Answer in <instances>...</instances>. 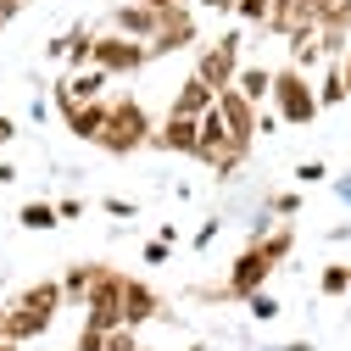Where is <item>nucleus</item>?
<instances>
[{
  "instance_id": "1",
  "label": "nucleus",
  "mask_w": 351,
  "mask_h": 351,
  "mask_svg": "<svg viewBox=\"0 0 351 351\" xmlns=\"http://www.w3.org/2000/svg\"><path fill=\"white\" fill-rule=\"evenodd\" d=\"M295 251V223H279L268 240H245L240 245V256L229 262V279L217 285V290H195L201 301H251L256 290H268V279L279 274V262Z\"/></svg>"
},
{
  "instance_id": "2",
  "label": "nucleus",
  "mask_w": 351,
  "mask_h": 351,
  "mask_svg": "<svg viewBox=\"0 0 351 351\" xmlns=\"http://www.w3.org/2000/svg\"><path fill=\"white\" fill-rule=\"evenodd\" d=\"M62 301H67L62 279H39V285L17 290V295H12V306H6V313H0V318H6V340H17V346L39 340V335H45V329L56 324Z\"/></svg>"
},
{
  "instance_id": "3",
  "label": "nucleus",
  "mask_w": 351,
  "mask_h": 351,
  "mask_svg": "<svg viewBox=\"0 0 351 351\" xmlns=\"http://www.w3.org/2000/svg\"><path fill=\"white\" fill-rule=\"evenodd\" d=\"M156 140V123H151V112L134 101V95H117L112 101V117H106V128H101V151L106 156H134V151H145Z\"/></svg>"
},
{
  "instance_id": "4",
  "label": "nucleus",
  "mask_w": 351,
  "mask_h": 351,
  "mask_svg": "<svg viewBox=\"0 0 351 351\" xmlns=\"http://www.w3.org/2000/svg\"><path fill=\"white\" fill-rule=\"evenodd\" d=\"M274 112H279V123H285V128H306V123L324 112V106H318V84L306 78L295 62L274 73Z\"/></svg>"
},
{
  "instance_id": "5",
  "label": "nucleus",
  "mask_w": 351,
  "mask_h": 351,
  "mask_svg": "<svg viewBox=\"0 0 351 351\" xmlns=\"http://www.w3.org/2000/svg\"><path fill=\"white\" fill-rule=\"evenodd\" d=\"M240 67H245V34H240V28L217 34L212 45L195 51V78H206L212 90H234V84H240Z\"/></svg>"
},
{
  "instance_id": "6",
  "label": "nucleus",
  "mask_w": 351,
  "mask_h": 351,
  "mask_svg": "<svg viewBox=\"0 0 351 351\" xmlns=\"http://www.w3.org/2000/svg\"><path fill=\"white\" fill-rule=\"evenodd\" d=\"M123 285H128V274H117V268H106V262H101L95 290L84 295V324H90V329H101V335L123 329Z\"/></svg>"
},
{
  "instance_id": "7",
  "label": "nucleus",
  "mask_w": 351,
  "mask_h": 351,
  "mask_svg": "<svg viewBox=\"0 0 351 351\" xmlns=\"http://www.w3.org/2000/svg\"><path fill=\"white\" fill-rule=\"evenodd\" d=\"M318 6L324 0H274V17H268V34L290 39V51L318 39Z\"/></svg>"
},
{
  "instance_id": "8",
  "label": "nucleus",
  "mask_w": 351,
  "mask_h": 351,
  "mask_svg": "<svg viewBox=\"0 0 351 351\" xmlns=\"http://www.w3.org/2000/svg\"><path fill=\"white\" fill-rule=\"evenodd\" d=\"M201 39V23H195V6H167L162 12V28L151 39V56H173V51H190Z\"/></svg>"
},
{
  "instance_id": "9",
  "label": "nucleus",
  "mask_w": 351,
  "mask_h": 351,
  "mask_svg": "<svg viewBox=\"0 0 351 351\" xmlns=\"http://www.w3.org/2000/svg\"><path fill=\"white\" fill-rule=\"evenodd\" d=\"M151 62V45H140V39H123V34H101L95 39V67L101 73H140Z\"/></svg>"
},
{
  "instance_id": "10",
  "label": "nucleus",
  "mask_w": 351,
  "mask_h": 351,
  "mask_svg": "<svg viewBox=\"0 0 351 351\" xmlns=\"http://www.w3.org/2000/svg\"><path fill=\"white\" fill-rule=\"evenodd\" d=\"M151 151H167V156H195V151H201V117H179V112H167V117L156 123Z\"/></svg>"
},
{
  "instance_id": "11",
  "label": "nucleus",
  "mask_w": 351,
  "mask_h": 351,
  "mask_svg": "<svg viewBox=\"0 0 351 351\" xmlns=\"http://www.w3.org/2000/svg\"><path fill=\"white\" fill-rule=\"evenodd\" d=\"M217 112H223V123L234 128V140L251 151V140L262 134V106H256V101H245L240 90H217Z\"/></svg>"
},
{
  "instance_id": "12",
  "label": "nucleus",
  "mask_w": 351,
  "mask_h": 351,
  "mask_svg": "<svg viewBox=\"0 0 351 351\" xmlns=\"http://www.w3.org/2000/svg\"><path fill=\"white\" fill-rule=\"evenodd\" d=\"M156 28H162V12L140 6V0H123V6H112V34H123V39H140V45H151Z\"/></svg>"
},
{
  "instance_id": "13",
  "label": "nucleus",
  "mask_w": 351,
  "mask_h": 351,
  "mask_svg": "<svg viewBox=\"0 0 351 351\" xmlns=\"http://www.w3.org/2000/svg\"><path fill=\"white\" fill-rule=\"evenodd\" d=\"M151 318H162V295L145 279L128 274V285H123V329H145Z\"/></svg>"
},
{
  "instance_id": "14",
  "label": "nucleus",
  "mask_w": 351,
  "mask_h": 351,
  "mask_svg": "<svg viewBox=\"0 0 351 351\" xmlns=\"http://www.w3.org/2000/svg\"><path fill=\"white\" fill-rule=\"evenodd\" d=\"M106 117H112V101H84V106H73L62 123H67V134L73 140H101V128H106Z\"/></svg>"
},
{
  "instance_id": "15",
  "label": "nucleus",
  "mask_w": 351,
  "mask_h": 351,
  "mask_svg": "<svg viewBox=\"0 0 351 351\" xmlns=\"http://www.w3.org/2000/svg\"><path fill=\"white\" fill-rule=\"evenodd\" d=\"M212 106H217V90H212L206 78H195V73H190V78L179 84V95H173V106H167V112H179V117H206Z\"/></svg>"
},
{
  "instance_id": "16",
  "label": "nucleus",
  "mask_w": 351,
  "mask_h": 351,
  "mask_svg": "<svg viewBox=\"0 0 351 351\" xmlns=\"http://www.w3.org/2000/svg\"><path fill=\"white\" fill-rule=\"evenodd\" d=\"M234 90H240L245 101H256V106H268V101H274V67H256V62H245Z\"/></svg>"
},
{
  "instance_id": "17",
  "label": "nucleus",
  "mask_w": 351,
  "mask_h": 351,
  "mask_svg": "<svg viewBox=\"0 0 351 351\" xmlns=\"http://www.w3.org/2000/svg\"><path fill=\"white\" fill-rule=\"evenodd\" d=\"M62 84H67V95H73V101L84 106V101H106V84H112V73L90 67V73H67Z\"/></svg>"
},
{
  "instance_id": "18",
  "label": "nucleus",
  "mask_w": 351,
  "mask_h": 351,
  "mask_svg": "<svg viewBox=\"0 0 351 351\" xmlns=\"http://www.w3.org/2000/svg\"><path fill=\"white\" fill-rule=\"evenodd\" d=\"M351 95V84H346V67L340 62H324V78H318V106L329 112V106H340Z\"/></svg>"
},
{
  "instance_id": "19",
  "label": "nucleus",
  "mask_w": 351,
  "mask_h": 351,
  "mask_svg": "<svg viewBox=\"0 0 351 351\" xmlns=\"http://www.w3.org/2000/svg\"><path fill=\"white\" fill-rule=\"evenodd\" d=\"M95 279H101V262H78V268H67V274H62L67 301H78V306H84V295L95 290Z\"/></svg>"
},
{
  "instance_id": "20",
  "label": "nucleus",
  "mask_w": 351,
  "mask_h": 351,
  "mask_svg": "<svg viewBox=\"0 0 351 351\" xmlns=\"http://www.w3.org/2000/svg\"><path fill=\"white\" fill-rule=\"evenodd\" d=\"M17 223H23V229H56L62 212H56V201H28V206L17 212Z\"/></svg>"
},
{
  "instance_id": "21",
  "label": "nucleus",
  "mask_w": 351,
  "mask_h": 351,
  "mask_svg": "<svg viewBox=\"0 0 351 351\" xmlns=\"http://www.w3.org/2000/svg\"><path fill=\"white\" fill-rule=\"evenodd\" d=\"M318 28L351 39V0H324V6H318Z\"/></svg>"
},
{
  "instance_id": "22",
  "label": "nucleus",
  "mask_w": 351,
  "mask_h": 351,
  "mask_svg": "<svg viewBox=\"0 0 351 351\" xmlns=\"http://www.w3.org/2000/svg\"><path fill=\"white\" fill-rule=\"evenodd\" d=\"M318 295H351V262H329V268L318 274Z\"/></svg>"
},
{
  "instance_id": "23",
  "label": "nucleus",
  "mask_w": 351,
  "mask_h": 351,
  "mask_svg": "<svg viewBox=\"0 0 351 351\" xmlns=\"http://www.w3.org/2000/svg\"><path fill=\"white\" fill-rule=\"evenodd\" d=\"M234 17H240V23H256V28H268L274 0H234Z\"/></svg>"
},
{
  "instance_id": "24",
  "label": "nucleus",
  "mask_w": 351,
  "mask_h": 351,
  "mask_svg": "<svg viewBox=\"0 0 351 351\" xmlns=\"http://www.w3.org/2000/svg\"><path fill=\"white\" fill-rule=\"evenodd\" d=\"M268 212L279 217V223H295V217H301V195L295 190H279V195H268Z\"/></svg>"
},
{
  "instance_id": "25",
  "label": "nucleus",
  "mask_w": 351,
  "mask_h": 351,
  "mask_svg": "<svg viewBox=\"0 0 351 351\" xmlns=\"http://www.w3.org/2000/svg\"><path fill=\"white\" fill-rule=\"evenodd\" d=\"M173 240H179V234H173V229H162V234H156V240H145V251H140V256H145V262H151V268H162V262H167V256H173Z\"/></svg>"
},
{
  "instance_id": "26",
  "label": "nucleus",
  "mask_w": 351,
  "mask_h": 351,
  "mask_svg": "<svg viewBox=\"0 0 351 351\" xmlns=\"http://www.w3.org/2000/svg\"><path fill=\"white\" fill-rule=\"evenodd\" d=\"M245 306H251V318H256V324H274V318H279V301H274L268 290H256Z\"/></svg>"
},
{
  "instance_id": "27",
  "label": "nucleus",
  "mask_w": 351,
  "mask_h": 351,
  "mask_svg": "<svg viewBox=\"0 0 351 351\" xmlns=\"http://www.w3.org/2000/svg\"><path fill=\"white\" fill-rule=\"evenodd\" d=\"M106 351H140V329H112L106 335Z\"/></svg>"
},
{
  "instance_id": "28",
  "label": "nucleus",
  "mask_w": 351,
  "mask_h": 351,
  "mask_svg": "<svg viewBox=\"0 0 351 351\" xmlns=\"http://www.w3.org/2000/svg\"><path fill=\"white\" fill-rule=\"evenodd\" d=\"M73 351H106V335L84 324V329H78V340H73Z\"/></svg>"
},
{
  "instance_id": "29",
  "label": "nucleus",
  "mask_w": 351,
  "mask_h": 351,
  "mask_svg": "<svg viewBox=\"0 0 351 351\" xmlns=\"http://www.w3.org/2000/svg\"><path fill=\"white\" fill-rule=\"evenodd\" d=\"M324 179H329L324 162H301V167H295V184H324Z\"/></svg>"
},
{
  "instance_id": "30",
  "label": "nucleus",
  "mask_w": 351,
  "mask_h": 351,
  "mask_svg": "<svg viewBox=\"0 0 351 351\" xmlns=\"http://www.w3.org/2000/svg\"><path fill=\"white\" fill-rule=\"evenodd\" d=\"M84 206H90L84 195H67V201H56V212H62V223H73V217H84Z\"/></svg>"
},
{
  "instance_id": "31",
  "label": "nucleus",
  "mask_w": 351,
  "mask_h": 351,
  "mask_svg": "<svg viewBox=\"0 0 351 351\" xmlns=\"http://www.w3.org/2000/svg\"><path fill=\"white\" fill-rule=\"evenodd\" d=\"M217 229H223V223H217V217H206V223L195 229V240H190V245H195V251H206V245L217 240Z\"/></svg>"
},
{
  "instance_id": "32",
  "label": "nucleus",
  "mask_w": 351,
  "mask_h": 351,
  "mask_svg": "<svg viewBox=\"0 0 351 351\" xmlns=\"http://www.w3.org/2000/svg\"><path fill=\"white\" fill-rule=\"evenodd\" d=\"M101 206H106V212H112V217H134V212H140V206H134V201H123V195H106V201H101Z\"/></svg>"
},
{
  "instance_id": "33",
  "label": "nucleus",
  "mask_w": 351,
  "mask_h": 351,
  "mask_svg": "<svg viewBox=\"0 0 351 351\" xmlns=\"http://www.w3.org/2000/svg\"><path fill=\"white\" fill-rule=\"evenodd\" d=\"M17 140V117H0V145H12Z\"/></svg>"
},
{
  "instance_id": "34",
  "label": "nucleus",
  "mask_w": 351,
  "mask_h": 351,
  "mask_svg": "<svg viewBox=\"0 0 351 351\" xmlns=\"http://www.w3.org/2000/svg\"><path fill=\"white\" fill-rule=\"evenodd\" d=\"M140 6H151V12H167V6H195V0H140Z\"/></svg>"
},
{
  "instance_id": "35",
  "label": "nucleus",
  "mask_w": 351,
  "mask_h": 351,
  "mask_svg": "<svg viewBox=\"0 0 351 351\" xmlns=\"http://www.w3.org/2000/svg\"><path fill=\"white\" fill-rule=\"evenodd\" d=\"M268 351H313V340H285V346H268Z\"/></svg>"
},
{
  "instance_id": "36",
  "label": "nucleus",
  "mask_w": 351,
  "mask_h": 351,
  "mask_svg": "<svg viewBox=\"0 0 351 351\" xmlns=\"http://www.w3.org/2000/svg\"><path fill=\"white\" fill-rule=\"evenodd\" d=\"M335 195H340V201L351 206V173H340V184H335Z\"/></svg>"
},
{
  "instance_id": "37",
  "label": "nucleus",
  "mask_w": 351,
  "mask_h": 351,
  "mask_svg": "<svg viewBox=\"0 0 351 351\" xmlns=\"http://www.w3.org/2000/svg\"><path fill=\"white\" fill-rule=\"evenodd\" d=\"M206 12H234V0H201Z\"/></svg>"
},
{
  "instance_id": "38",
  "label": "nucleus",
  "mask_w": 351,
  "mask_h": 351,
  "mask_svg": "<svg viewBox=\"0 0 351 351\" xmlns=\"http://www.w3.org/2000/svg\"><path fill=\"white\" fill-rule=\"evenodd\" d=\"M0 184H17V167L12 162H0Z\"/></svg>"
},
{
  "instance_id": "39",
  "label": "nucleus",
  "mask_w": 351,
  "mask_h": 351,
  "mask_svg": "<svg viewBox=\"0 0 351 351\" xmlns=\"http://www.w3.org/2000/svg\"><path fill=\"white\" fill-rule=\"evenodd\" d=\"M12 17H17V6H12V0H0V28H6Z\"/></svg>"
},
{
  "instance_id": "40",
  "label": "nucleus",
  "mask_w": 351,
  "mask_h": 351,
  "mask_svg": "<svg viewBox=\"0 0 351 351\" xmlns=\"http://www.w3.org/2000/svg\"><path fill=\"white\" fill-rule=\"evenodd\" d=\"M340 67H346V84H351V45H346V56H340Z\"/></svg>"
},
{
  "instance_id": "41",
  "label": "nucleus",
  "mask_w": 351,
  "mask_h": 351,
  "mask_svg": "<svg viewBox=\"0 0 351 351\" xmlns=\"http://www.w3.org/2000/svg\"><path fill=\"white\" fill-rule=\"evenodd\" d=\"M0 351H23V346H17V340H6V346H0Z\"/></svg>"
},
{
  "instance_id": "42",
  "label": "nucleus",
  "mask_w": 351,
  "mask_h": 351,
  "mask_svg": "<svg viewBox=\"0 0 351 351\" xmlns=\"http://www.w3.org/2000/svg\"><path fill=\"white\" fill-rule=\"evenodd\" d=\"M0 346H6V318H0Z\"/></svg>"
},
{
  "instance_id": "43",
  "label": "nucleus",
  "mask_w": 351,
  "mask_h": 351,
  "mask_svg": "<svg viewBox=\"0 0 351 351\" xmlns=\"http://www.w3.org/2000/svg\"><path fill=\"white\" fill-rule=\"evenodd\" d=\"M12 6H17V12H23V6H28V0H12Z\"/></svg>"
},
{
  "instance_id": "44",
  "label": "nucleus",
  "mask_w": 351,
  "mask_h": 351,
  "mask_svg": "<svg viewBox=\"0 0 351 351\" xmlns=\"http://www.w3.org/2000/svg\"><path fill=\"white\" fill-rule=\"evenodd\" d=\"M140 351H145V346H140ZM190 351H206V346H190Z\"/></svg>"
}]
</instances>
